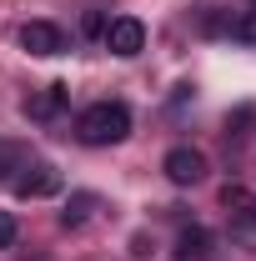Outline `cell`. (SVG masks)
Instances as JSON below:
<instances>
[{"label":"cell","mask_w":256,"mask_h":261,"mask_svg":"<svg viewBox=\"0 0 256 261\" xmlns=\"http://www.w3.org/2000/svg\"><path fill=\"white\" fill-rule=\"evenodd\" d=\"M221 206L241 221V226H256V191H246V186H226V191H221Z\"/></svg>","instance_id":"obj_8"},{"label":"cell","mask_w":256,"mask_h":261,"mask_svg":"<svg viewBox=\"0 0 256 261\" xmlns=\"http://www.w3.org/2000/svg\"><path fill=\"white\" fill-rule=\"evenodd\" d=\"M20 45H25L31 56H61L65 50V31L50 25V20H31V25H20Z\"/></svg>","instance_id":"obj_5"},{"label":"cell","mask_w":256,"mask_h":261,"mask_svg":"<svg viewBox=\"0 0 256 261\" xmlns=\"http://www.w3.org/2000/svg\"><path fill=\"white\" fill-rule=\"evenodd\" d=\"M10 246H15V216L0 211V251H10Z\"/></svg>","instance_id":"obj_12"},{"label":"cell","mask_w":256,"mask_h":261,"mask_svg":"<svg viewBox=\"0 0 256 261\" xmlns=\"http://www.w3.org/2000/svg\"><path fill=\"white\" fill-rule=\"evenodd\" d=\"M65 176L56 171L50 161H25L15 176H10V191L20 196V201H45V196H61Z\"/></svg>","instance_id":"obj_2"},{"label":"cell","mask_w":256,"mask_h":261,"mask_svg":"<svg viewBox=\"0 0 256 261\" xmlns=\"http://www.w3.org/2000/svg\"><path fill=\"white\" fill-rule=\"evenodd\" d=\"M65 100H70V86H61V81H56V86H45L40 96L25 100V116H31V121H56V116L65 111Z\"/></svg>","instance_id":"obj_6"},{"label":"cell","mask_w":256,"mask_h":261,"mask_svg":"<svg viewBox=\"0 0 256 261\" xmlns=\"http://www.w3.org/2000/svg\"><path fill=\"white\" fill-rule=\"evenodd\" d=\"M251 10H256V0H251Z\"/></svg>","instance_id":"obj_14"},{"label":"cell","mask_w":256,"mask_h":261,"mask_svg":"<svg viewBox=\"0 0 256 261\" xmlns=\"http://www.w3.org/2000/svg\"><path fill=\"white\" fill-rule=\"evenodd\" d=\"M231 35H236V40H246V45H256V10H246V15L231 25Z\"/></svg>","instance_id":"obj_11"},{"label":"cell","mask_w":256,"mask_h":261,"mask_svg":"<svg viewBox=\"0 0 256 261\" xmlns=\"http://www.w3.org/2000/svg\"><path fill=\"white\" fill-rule=\"evenodd\" d=\"M75 136L86 146H116V141H126L131 136V106L126 100H96V106H86L81 121H75Z\"/></svg>","instance_id":"obj_1"},{"label":"cell","mask_w":256,"mask_h":261,"mask_svg":"<svg viewBox=\"0 0 256 261\" xmlns=\"http://www.w3.org/2000/svg\"><path fill=\"white\" fill-rule=\"evenodd\" d=\"M211 246H216V236H211L206 226H186L181 236H176V256L181 261H206Z\"/></svg>","instance_id":"obj_7"},{"label":"cell","mask_w":256,"mask_h":261,"mask_svg":"<svg viewBox=\"0 0 256 261\" xmlns=\"http://www.w3.org/2000/svg\"><path fill=\"white\" fill-rule=\"evenodd\" d=\"M100 40H106V50H111V56L131 61V56H141V50H146V25H141L136 15H116V20H106Z\"/></svg>","instance_id":"obj_3"},{"label":"cell","mask_w":256,"mask_h":261,"mask_svg":"<svg viewBox=\"0 0 256 261\" xmlns=\"http://www.w3.org/2000/svg\"><path fill=\"white\" fill-rule=\"evenodd\" d=\"M81 31H86V35H100V31H106V20H100V10H91V15L81 20Z\"/></svg>","instance_id":"obj_13"},{"label":"cell","mask_w":256,"mask_h":261,"mask_svg":"<svg viewBox=\"0 0 256 261\" xmlns=\"http://www.w3.org/2000/svg\"><path fill=\"white\" fill-rule=\"evenodd\" d=\"M161 171H166L171 186H196V181H206V156L196 146H171L166 161H161Z\"/></svg>","instance_id":"obj_4"},{"label":"cell","mask_w":256,"mask_h":261,"mask_svg":"<svg viewBox=\"0 0 256 261\" xmlns=\"http://www.w3.org/2000/svg\"><path fill=\"white\" fill-rule=\"evenodd\" d=\"M96 206H100V196H96V191H75L70 201H65L61 221H65V226H81V221H86V216H91Z\"/></svg>","instance_id":"obj_9"},{"label":"cell","mask_w":256,"mask_h":261,"mask_svg":"<svg viewBox=\"0 0 256 261\" xmlns=\"http://www.w3.org/2000/svg\"><path fill=\"white\" fill-rule=\"evenodd\" d=\"M20 166H25V151H20V146H10V141H0V181H10Z\"/></svg>","instance_id":"obj_10"}]
</instances>
